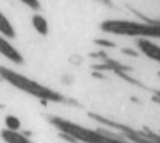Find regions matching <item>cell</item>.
<instances>
[{"label": "cell", "mask_w": 160, "mask_h": 143, "mask_svg": "<svg viewBox=\"0 0 160 143\" xmlns=\"http://www.w3.org/2000/svg\"><path fill=\"white\" fill-rule=\"evenodd\" d=\"M3 138L8 143H31L30 139H27L23 134L17 133L16 130H9V129L3 131Z\"/></svg>", "instance_id": "3957f363"}, {"label": "cell", "mask_w": 160, "mask_h": 143, "mask_svg": "<svg viewBox=\"0 0 160 143\" xmlns=\"http://www.w3.org/2000/svg\"><path fill=\"white\" fill-rule=\"evenodd\" d=\"M13 83L16 84V85H19L21 88H23L25 90H27V91H30L31 94H36V96H39V97H51V98H54V94H52V93H47V90L44 89V88H40L38 84H35V83H32V81H28V80H26L25 77H19V76H13Z\"/></svg>", "instance_id": "6da1fadb"}, {"label": "cell", "mask_w": 160, "mask_h": 143, "mask_svg": "<svg viewBox=\"0 0 160 143\" xmlns=\"http://www.w3.org/2000/svg\"><path fill=\"white\" fill-rule=\"evenodd\" d=\"M141 48L143 49L145 54L150 56L151 58H155V59H159L160 61V49L154 45L152 43H147V42H142L141 43Z\"/></svg>", "instance_id": "5b68a950"}, {"label": "cell", "mask_w": 160, "mask_h": 143, "mask_svg": "<svg viewBox=\"0 0 160 143\" xmlns=\"http://www.w3.org/2000/svg\"><path fill=\"white\" fill-rule=\"evenodd\" d=\"M23 4H26L27 7L32 8V9H39V0H21Z\"/></svg>", "instance_id": "ba28073f"}, {"label": "cell", "mask_w": 160, "mask_h": 143, "mask_svg": "<svg viewBox=\"0 0 160 143\" xmlns=\"http://www.w3.org/2000/svg\"><path fill=\"white\" fill-rule=\"evenodd\" d=\"M5 125L9 130H17L21 126V122H19V120L14 115H8L5 117Z\"/></svg>", "instance_id": "52a82bcc"}, {"label": "cell", "mask_w": 160, "mask_h": 143, "mask_svg": "<svg viewBox=\"0 0 160 143\" xmlns=\"http://www.w3.org/2000/svg\"><path fill=\"white\" fill-rule=\"evenodd\" d=\"M0 47H2V53L7 57V58H9L11 61H13L14 63H21L22 61H23V58H22V56L19 54L17 50L9 44L5 39H2V43H0Z\"/></svg>", "instance_id": "7a4b0ae2"}, {"label": "cell", "mask_w": 160, "mask_h": 143, "mask_svg": "<svg viewBox=\"0 0 160 143\" xmlns=\"http://www.w3.org/2000/svg\"><path fill=\"white\" fill-rule=\"evenodd\" d=\"M32 26L40 35H47L48 34V23H47V19L43 16L35 14L32 17Z\"/></svg>", "instance_id": "277c9868"}, {"label": "cell", "mask_w": 160, "mask_h": 143, "mask_svg": "<svg viewBox=\"0 0 160 143\" xmlns=\"http://www.w3.org/2000/svg\"><path fill=\"white\" fill-rule=\"evenodd\" d=\"M0 28H2V34L7 37H14V28L13 26L9 23V21L7 19L5 16L0 17Z\"/></svg>", "instance_id": "8992f818"}]
</instances>
